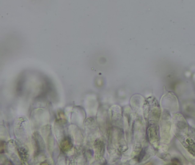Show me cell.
I'll list each match as a JSON object with an SVG mask.
<instances>
[{
  "instance_id": "3",
  "label": "cell",
  "mask_w": 195,
  "mask_h": 165,
  "mask_svg": "<svg viewBox=\"0 0 195 165\" xmlns=\"http://www.w3.org/2000/svg\"><path fill=\"white\" fill-rule=\"evenodd\" d=\"M172 162H173V164H180V161H178L177 159H176V158H175V159H173L172 160Z\"/></svg>"
},
{
  "instance_id": "2",
  "label": "cell",
  "mask_w": 195,
  "mask_h": 165,
  "mask_svg": "<svg viewBox=\"0 0 195 165\" xmlns=\"http://www.w3.org/2000/svg\"><path fill=\"white\" fill-rule=\"evenodd\" d=\"M145 150H143L142 152H141L140 154V157H139L140 158H139V160H141V159H142L143 158L144 156L145 155Z\"/></svg>"
},
{
  "instance_id": "1",
  "label": "cell",
  "mask_w": 195,
  "mask_h": 165,
  "mask_svg": "<svg viewBox=\"0 0 195 165\" xmlns=\"http://www.w3.org/2000/svg\"><path fill=\"white\" fill-rule=\"evenodd\" d=\"M186 143H187L186 148L188 151L193 156H195V142L191 139H188L186 140Z\"/></svg>"
}]
</instances>
